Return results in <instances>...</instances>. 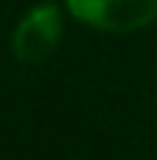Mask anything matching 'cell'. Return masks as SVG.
Masks as SVG:
<instances>
[{
  "mask_svg": "<svg viewBox=\"0 0 157 160\" xmlns=\"http://www.w3.org/2000/svg\"><path fill=\"white\" fill-rule=\"evenodd\" d=\"M65 6L81 25L110 34H132L157 20V0H65Z\"/></svg>",
  "mask_w": 157,
  "mask_h": 160,
  "instance_id": "cell-1",
  "label": "cell"
},
{
  "mask_svg": "<svg viewBox=\"0 0 157 160\" xmlns=\"http://www.w3.org/2000/svg\"><path fill=\"white\" fill-rule=\"evenodd\" d=\"M65 31V14L53 3H39L31 11L22 14V20L14 25L11 34V53L22 65H39L45 62L62 39Z\"/></svg>",
  "mask_w": 157,
  "mask_h": 160,
  "instance_id": "cell-2",
  "label": "cell"
}]
</instances>
